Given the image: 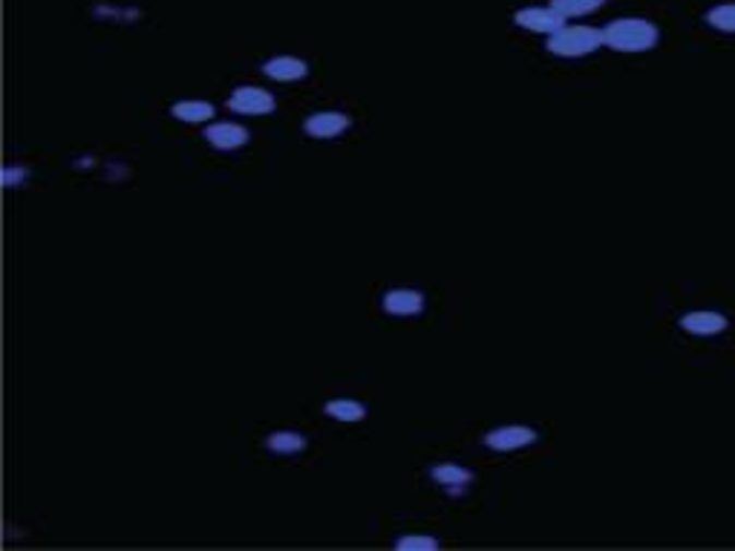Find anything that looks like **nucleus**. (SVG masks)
<instances>
[{
  "instance_id": "11",
  "label": "nucleus",
  "mask_w": 735,
  "mask_h": 551,
  "mask_svg": "<svg viewBox=\"0 0 735 551\" xmlns=\"http://www.w3.org/2000/svg\"><path fill=\"white\" fill-rule=\"evenodd\" d=\"M430 477L436 479V482H442V486L450 491V494H459L461 488L468 486L470 479H473V474H470L465 465H453V463H442L436 465V468L430 470Z\"/></svg>"
},
{
  "instance_id": "2",
  "label": "nucleus",
  "mask_w": 735,
  "mask_h": 551,
  "mask_svg": "<svg viewBox=\"0 0 735 551\" xmlns=\"http://www.w3.org/2000/svg\"><path fill=\"white\" fill-rule=\"evenodd\" d=\"M600 47H606L603 29L594 26H563L559 33L549 35V52L559 58H582L598 52Z\"/></svg>"
},
{
  "instance_id": "15",
  "label": "nucleus",
  "mask_w": 735,
  "mask_h": 551,
  "mask_svg": "<svg viewBox=\"0 0 735 551\" xmlns=\"http://www.w3.org/2000/svg\"><path fill=\"white\" fill-rule=\"evenodd\" d=\"M707 24L719 33L735 35V3H719L707 12Z\"/></svg>"
},
{
  "instance_id": "18",
  "label": "nucleus",
  "mask_w": 735,
  "mask_h": 551,
  "mask_svg": "<svg viewBox=\"0 0 735 551\" xmlns=\"http://www.w3.org/2000/svg\"><path fill=\"white\" fill-rule=\"evenodd\" d=\"M26 179L24 168H3V188H17Z\"/></svg>"
},
{
  "instance_id": "4",
  "label": "nucleus",
  "mask_w": 735,
  "mask_h": 551,
  "mask_svg": "<svg viewBox=\"0 0 735 551\" xmlns=\"http://www.w3.org/2000/svg\"><path fill=\"white\" fill-rule=\"evenodd\" d=\"M517 24L522 29H531V33L554 35L566 26V15L557 12L554 7H528L522 12H517Z\"/></svg>"
},
{
  "instance_id": "12",
  "label": "nucleus",
  "mask_w": 735,
  "mask_h": 551,
  "mask_svg": "<svg viewBox=\"0 0 735 551\" xmlns=\"http://www.w3.org/2000/svg\"><path fill=\"white\" fill-rule=\"evenodd\" d=\"M170 113L177 116L179 122L188 124L208 122V119H214V105H210V101H194V98H188V101H177V105L170 107Z\"/></svg>"
},
{
  "instance_id": "6",
  "label": "nucleus",
  "mask_w": 735,
  "mask_h": 551,
  "mask_svg": "<svg viewBox=\"0 0 735 551\" xmlns=\"http://www.w3.org/2000/svg\"><path fill=\"white\" fill-rule=\"evenodd\" d=\"M678 326L689 335H701V338H710V335H721L730 326V321L721 312H689L678 321Z\"/></svg>"
},
{
  "instance_id": "10",
  "label": "nucleus",
  "mask_w": 735,
  "mask_h": 551,
  "mask_svg": "<svg viewBox=\"0 0 735 551\" xmlns=\"http://www.w3.org/2000/svg\"><path fill=\"white\" fill-rule=\"evenodd\" d=\"M349 128V119L344 113H315L309 116L303 130L315 139H335Z\"/></svg>"
},
{
  "instance_id": "16",
  "label": "nucleus",
  "mask_w": 735,
  "mask_h": 551,
  "mask_svg": "<svg viewBox=\"0 0 735 551\" xmlns=\"http://www.w3.org/2000/svg\"><path fill=\"white\" fill-rule=\"evenodd\" d=\"M603 3H606V0H551V7L557 9V12H563L566 21L568 17L591 15V12H598Z\"/></svg>"
},
{
  "instance_id": "13",
  "label": "nucleus",
  "mask_w": 735,
  "mask_h": 551,
  "mask_svg": "<svg viewBox=\"0 0 735 551\" xmlns=\"http://www.w3.org/2000/svg\"><path fill=\"white\" fill-rule=\"evenodd\" d=\"M326 416L338 419V422H361L366 416V407L361 402H352V398H338V402L326 405Z\"/></svg>"
},
{
  "instance_id": "5",
  "label": "nucleus",
  "mask_w": 735,
  "mask_h": 551,
  "mask_svg": "<svg viewBox=\"0 0 735 551\" xmlns=\"http://www.w3.org/2000/svg\"><path fill=\"white\" fill-rule=\"evenodd\" d=\"M537 442V430L526 428V424H505V428L491 430L485 436V445L491 451H502V454H508V451H519V447H528Z\"/></svg>"
},
{
  "instance_id": "9",
  "label": "nucleus",
  "mask_w": 735,
  "mask_h": 551,
  "mask_svg": "<svg viewBox=\"0 0 735 551\" xmlns=\"http://www.w3.org/2000/svg\"><path fill=\"white\" fill-rule=\"evenodd\" d=\"M263 73H266L268 79H275V82H300V79L309 73V67L306 61H300V58L277 56L263 64Z\"/></svg>"
},
{
  "instance_id": "14",
  "label": "nucleus",
  "mask_w": 735,
  "mask_h": 551,
  "mask_svg": "<svg viewBox=\"0 0 735 551\" xmlns=\"http://www.w3.org/2000/svg\"><path fill=\"white\" fill-rule=\"evenodd\" d=\"M268 451H275V454H298L306 447V439L300 436V433H291V430H280V433H272L266 439Z\"/></svg>"
},
{
  "instance_id": "7",
  "label": "nucleus",
  "mask_w": 735,
  "mask_h": 551,
  "mask_svg": "<svg viewBox=\"0 0 735 551\" xmlns=\"http://www.w3.org/2000/svg\"><path fill=\"white\" fill-rule=\"evenodd\" d=\"M205 139H208L217 151H237V147H243L245 142H249V130H245L243 124L219 122L205 128Z\"/></svg>"
},
{
  "instance_id": "3",
  "label": "nucleus",
  "mask_w": 735,
  "mask_h": 551,
  "mask_svg": "<svg viewBox=\"0 0 735 551\" xmlns=\"http://www.w3.org/2000/svg\"><path fill=\"white\" fill-rule=\"evenodd\" d=\"M228 107L240 116H266L277 107L275 96L263 87H237L228 96Z\"/></svg>"
},
{
  "instance_id": "1",
  "label": "nucleus",
  "mask_w": 735,
  "mask_h": 551,
  "mask_svg": "<svg viewBox=\"0 0 735 551\" xmlns=\"http://www.w3.org/2000/svg\"><path fill=\"white\" fill-rule=\"evenodd\" d=\"M603 38H606V47L617 52H649L661 33L647 17H620L603 29Z\"/></svg>"
},
{
  "instance_id": "17",
  "label": "nucleus",
  "mask_w": 735,
  "mask_h": 551,
  "mask_svg": "<svg viewBox=\"0 0 735 551\" xmlns=\"http://www.w3.org/2000/svg\"><path fill=\"white\" fill-rule=\"evenodd\" d=\"M398 549L401 551H436L438 543L427 535H410V537H401V540H398Z\"/></svg>"
},
{
  "instance_id": "8",
  "label": "nucleus",
  "mask_w": 735,
  "mask_h": 551,
  "mask_svg": "<svg viewBox=\"0 0 735 551\" xmlns=\"http://www.w3.org/2000/svg\"><path fill=\"white\" fill-rule=\"evenodd\" d=\"M384 309H387L389 315L398 318L419 315L421 309H424V295L415 292V289H393V292L384 295Z\"/></svg>"
}]
</instances>
